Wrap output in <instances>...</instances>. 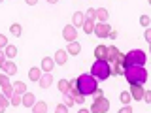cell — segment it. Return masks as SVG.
<instances>
[{
    "mask_svg": "<svg viewBox=\"0 0 151 113\" xmlns=\"http://www.w3.org/2000/svg\"><path fill=\"white\" fill-rule=\"evenodd\" d=\"M94 19H96V21H100V23H106L108 19H110V11H108L106 8L94 9Z\"/></svg>",
    "mask_w": 151,
    "mask_h": 113,
    "instance_id": "cell-12",
    "label": "cell"
},
{
    "mask_svg": "<svg viewBox=\"0 0 151 113\" xmlns=\"http://www.w3.org/2000/svg\"><path fill=\"white\" fill-rule=\"evenodd\" d=\"M94 89H98V79L93 74H81L76 79V91L83 96H91Z\"/></svg>",
    "mask_w": 151,
    "mask_h": 113,
    "instance_id": "cell-1",
    "label": "cell"
},
{
    "mask_svg": "<svg viewBox=\"0 0 151 113\" xmlns=\"http://www.w3.org/2000/svg\"><path fill=\"white\" fill-rule=\"evenodd\" d=\"M32 113H45L47 111V104L45 102H34V106L30 107Z\"/></svg>",
    "mask_w": 151,
    "mask_h": 113,
    "instance_id": "cell-20",
    "label": "cell"
},
{
    "mask_svg": "<svg viewBox=\"0 0 151 113\" xmlns=\"http://www.w3.org/2000/svg\"><path fill=\"white\" fill-rule=\"evenodd\" d=\"M132 111H134V109H132L129 104H125V106H123V109H119V113H132Z\"/></svg>",
    "mask_w": 151,
    "mask_h": 113,
    "instance_id": "cell-37",
    "label": "cell"
},
{
    "mask_svg": "<svg viewBox=\"0 0 151 113\" xmlns=\"http://www.w3.org/2000/svg\"><path fill=\"white\" fill-rule=\"evenodd\" d=\"M55 60L51 59V56H44V59H42V70H44V72H51V70L55 68Z\"/></svg>",
    "mask_w": 151,
    "mask_h": 113,
    "instance_id": "cell-17",
    "label": "cell"
},
{
    "mask_svg": "<svg viewBox=\"0 0 151 113\" xmlns=\"http://www.w3.org/2000/svg\"><path fill=\"white\" fill-rule=\"evenodd\" d=\"M4 60H6V55H4V51H2V49H0V64H2V62H4Z\"/></svg>",
    "mask_w": 151,
    "mask_h": 113,
    "instance_id": "cell-40",
    "label": "cell"
},
{
    "mask_svg": "<svg viewBox=\"0 0 151 113\" xmlns=\"http://www.w3.org/2000/svg\"><path fill=\"white\" fill-rule=\"evenodd\" d=\"M91 111L93 113H108L110 111V100H108L104 94L98 96V98H94V102L91 106Z\"/></svg>",
    "mask_w": 151,
    "mask_h": 113,
    "instance_id": "cell-6",
    "label": "cell"
},
{
    "mask_svg": "<svg viewBox=\"0 0 151 113\" xmlns=\"http://www.w3.org/2000/svg\"><path fill=\"white\" fill-rule=\"evenodd\" d=\"M91 74L98 81H106L111 75V68H110V64H108V60H96L94 59V62L91 66Z\"/></svg>",
    "mask_w": 151,
    "mask_h": 113,
    "instance_id": "cell-5",
    "label": "cell"
},
{
    "mask_svg": "<svg viewBox=\"0 0 151 113\" xmlns=\"http://www.w3.org/2000/svg\"><path fill=\"white\" fill-rule=\"evenodd\" d=\"M123 75H125V79L130 85L132 83L144 85L145 81H147V70H145L144 66H127V68L123 70Z\"/></svg>",
    "mask_w": 151,
    "mask_h": 113,
    "instance_id": "cell-3",
    "label": "cell"
},
{
    "mask_svg": "<svg viewBox=\"0 0 151 113\" xmlns=\"http://www.w3.org/2000/svg\"><path fill=\"white\" fill-rule=\"evenodd\" d=\"M25 2L28 4V6H36V4H38V0H25Z\"/></svg>",
    "mask_w": 151,
    "mask_h": 113,
    "instance_id": "cell-41",
    "label": "cell"
},
{
    "mask_svg": "<svg viewBox=\"0 0 151 113\" xmlns=\"http://www.w3.org/2000/svg\"><path fill=\"white\" fill-rule=\"evenodd\" d=\"M8 106H9V100L6 96H4V94H0V113H4L8 109Z\"/></svg>",
    "mask_w": 151,
    "mask_h": 113,
    "instance_id": "cell-26",
    "label": "cell"
},
{
    "mask_svg": "<svg viewBox=\"0 0 151 113\" xmlns=\"http://www.w3.org/2000/svg\"><path fill=\"white\" fill-rule=\"evenodd\" d=\"M64 104H66V106H74V98H72V94H70V92H66L64 94Z\"/></svg>",
    "mask_w": 151,
    "mask_h": 113,
    "instance_id": "cell-31",
    "label": "cell"
},
{
    "mask_svg": "<svg viewBox=\"0 0 151 113\" xmlns=\"http://www.w3.org/2000/svg\"><path fill=\"white\" fill-rule=\"evenodd\" d=\"M12 87H13V91L19 92V94L27 92V83H23V81H15V83H12Z\"/></svg>",
    "mask_w": 151,
    "mask_h": 113,
    "instance_id": "cell-25",
    "label": "cell"
},
{
    "mask_svg": "<svg viewBox=\"0 0 151 113\" xmlns=\"http://www.w3.org/2000/svg\"><path fill=\"white\" fill-rule=\"evenodd\" d=\"M9 104H12V106H21V94L19 92H13L12 94V98H9Z\"/></svg>",
    "mask_w": 151,
    "mask_h": 113,
    "instance_id": "cell-27",
    "label": "cell"
},
{
    "mask_svg": "<svg viewBox=\"0 0 151 113\" xmlns=\"http://www.w3.org/2000/svg\"><path fill=\"white\" fill-rule=\"evenodd\" d=\"M34 102H36V98H34V94H32V92H23L21 104H23L25 107H28V109H30V107L34 106Z\"/></svg>",
    "mask_w": 151,
    "mask_h": 113,
    "instance_id": "cell-13",
    "label": "cell"
},
{
    "mask_svg": "<svg viewBox=\"0 0 151 113\" xmlns=\"http://www.w3.org/2000/svg\"><path fill=\"white\" fill-rule=\"evenodd\" d=\"M144 85H140V83H132L130 85V96H132V100H142V96H144Z\"/></svg>",
    "mask_w": 151,
    "mask_h": 113,
    "instance_id": "cell-10",
    "label": "cell"
},
{
    "mask_svg": "<svg viewBox=\"0 0 151 113\" xmlns=\"http://www.w3.org/2000/svg\"><path fill=\"white\" fill-rule=\"evenodd\" d=\"M40 75H42L40 68H30V70H28V79H30V81H38Z\"/></svg>",
    "mask_w": 151,
    "mask_h": 113,
    "instance_id": "cell-22",
    "label": "cell"
},
{
    "mask_svg": "<svg viewBox=\"0 0 151 113\" xmlns=\"http://www.w3.org/2000/svg\"><path fill=\"white\" fill-rule=\"evenodd\" d=\"M6 45H8V38L4 36V34H0V49H4Z\"/></svg>",
    "mask_w": 151,
    "mask_h": 113,
    "instance_id": "cell-35",
    "label": "cell"
},
{
    "mask_svg": "<svg viewBox=\"0 0 151 113\" xmlns=\"http://www.w3.org/2000/svg\"><path fill=\"white\" fill-rule=\"evenodd\" d=\"M68 91H70V81H68V79H60V81H59V92L66 94Z\"/></svg>",
    "mask_w": 151,
    "mask_h": 113,
    "instance_id": "cell-24",
    "label": "cell"
},
{
    "mask_svg": "<svg viewBox=\"0 0 151 113\" xmlns=\"http://www.w3.org/2000/svg\"><path fill=\"white\" fill-rule=\"evenodd\" d=\"M6 85H9V75L0 74V87H6Z\"/></svg>",
    "mask_w": 151,
    "mask_h": 113,
    "instance_id": "cell-29",
    "label": "cell"
},
{
    "mask_svg": "<svg viewBox=\"0 0 151 113\" xmlns=\"http://www.w3.org/2000/svg\"><path fill=\"white\" fill-rule=\"evenodd\" d=\"M130 100H132L130 92H121V102L123 104H130Z\"/></svg>",
    "mask_w": 151,
    "mask_h": 113,
    "instance_id": "cell-30",
    "label": "cell"
},
{
    "mask_svg": "<svg viewBox=\"0 0 151 113\" xmlns=\"http://www.w3.org/2000/svg\"><path fill=\"white\" fill-rule=\"evenodd\" d=\"M83 21H85V15H83V11H76L74 15H72V25L76 28H79L83 25Z\"/></svg>",
    "mask_w": 151,
    "mask_h": 113,
    "instance_id": "cell-19",
    "label": "cell"
},
{
    "mask_svg": "<svg viewBox=\"0 0 151 113\" xmlns=\"http://www.w3.org/2000/svg\"><path fill=\"white\" fill-rule=\"evenodd\" d=\"M13 92H15V91H13L12 83H9V85H6V87H2V94H4V96L8 98V100H9V98H12V94H13Z\"/></svg>",
    "mask_w": 151,
    "mask_h": 113,
    "instance_id": "cell-28",
    "label": "cell"
},
{
    "mask_svg": "<svg viewBox=\"0 0 151 113\" xmlns=\"http://www.w3.org/2000/svg\"><path fill=\"white\" fill-rule=\"evenodd\" d=\"M111 30V26L108 25V21L106 23H94V30H93V34H96L98 38H108V32Z\"/></svg>",
    "mask_w": 151,
    "mask_h": 113,
    "instance_id": "cell-7",
    "label": "cell"
},
{
    "mask_svg": "<svg viewBox=\"0 0 151 113\" xmlns=\"http://www.w3.org/2000/svg\"><path fill=\"white\" fill-rule=\"evenodd\" d=\"M123 55L119 49H117L115 45H110L108 47V55H106V60H108V64H110V68H111V75H121L123 74Z\"/></svg>",
    "mask_w": 151,
    "mask_h": 113,
    "instance_id": "cell-2",
    "label": "cell"
},
{
    "mask_svg": "<svg viewBox=\"0 0 151 113\" xmlns=\"http://www.w3.org/2000/svg\"><path fill=\"white\" fill-rule=\"evenodd\" d=\"M140 23H142L144 26H149V15H142V17H140Z\"/></svg>",
    "mask_w": 151,
    "mask_h": 113,
    "instance_id": "cell-36",
    "label": "cell"
},
{
    "mask_svg": "<svg viewBox=\"0 0 151 113\" xmlns=\"http://www.w3.org/2000/svg\"><path fill=\"white\" fill-rule=\"evenodd\" d=\"M83 15H85V17H91V19H94V9H93V8H89L87 11L83 13Z\"/></svg>",
    "mask_w": 151,
    "mask_h": 113,
    "instance_id": "cell-38",
    "label": "cell"
},
{
    "mask_svg": "<svg viewBox=\"0 0 151 113\" xmlns=\"http://www.w3.org/2000/svg\"><path fill=\"white\" fill-rule=\"evenodd\" d=\"M63 38L66 41H74L76 38H78V28H76L74 25H66L63 28Z\"/></svg>",
    "mask_w": 151,
    "mask_h": 113,
    "instance_id": "cell-8",
    "label": "cell"
},
{
    "mask_svg": "<svg viewBox=\"0 0 151 113\" xmlns=\"http://www.w3.org/2000/svg\"><path fill=\"white\" fill-rule=\"evenodd\" d=\"M79 51H81V45L78 44V40L68 41V47H66V53L68 55H79Z\"/></svg>",
    "mask_w": 151,
    "mask_h": 113,
    "instance_id": "cell-18",
    "label": "cell"
},
{
    "mask_svg": "<svg viewBox=\"0 0 151 113\" xmlns=\"http://www.w3.org/2000/svg\"><path fill=\"white\" fill-rule=\"evenodd\" d=\"M145 60H147V56L142 49H130L123 56V68H127V66H144Z\"/></svg>",
    "mask_w": 151,
    "mask_h": 113,
    "instance_id": "cell-4",
    "label": "cell"
},
{
    "mask_svg": "<svg viewBox=\"0 0 151 113\" xmlns=\"http://www.w3.org/2000/svg\"><path fill=\"white\" fill-rule=\"evenodd\" d=\"M94 23H96V19H91V17H85V21H83V32L85 34H93V30H94Z\"/></svg>",
    "mask_w": 151,
    "mask_h": 113,
    "instance_id": "cell-14",
    "label": "cell"
},
{
    "mask_svg": "<svg viewBox=\"0 0 151 113\" xmlns=\"http://www.w3.org/2000/svg\"><path fill=\"white\" fill-rule=\"evenodd\" d=\"M144 38H145V41H147V44H149V41H151V28H149V26H145V32H144Z\"/></svg>",
    "mask_w": 151,
    "mask_h": 113,
    "instance_id": "cell-34",
    "label": "cell"
},
{
    "mask_svg": "<svg viewBox=\"0 0 151 113\" xmlns=\"http://www.w3.org/2000/svg\"><path fill=\"white\" fill-rule=\"evenodd\" d=\"M53 60H55V64H66V60H68V53H66L64 49H59L55 53V56H53Z\"/></svg>",
    "mask_w": 151,
    "mask_h": 113,
    "instance_id": "cell-15",
    "label": "cell"
},
{
    "mask_svg": "<svg viewBox=\"0 0 151 113\" xmlns=\"http://www.w3.org/2000/svg\"><path fill=\"white\" fill-rule=\"evenodd\" d=\"M108 38H110V40H115V38H117V32L115 30H110V32H108Z\"/></svg>",
    "mask_w": 151,
    "mask_h": 113,
    "instance_id": "cell-39",
    "label": "cell"
},
{
    "mask_svg": "<svg viewBox=\"0 0 151 113\" xmlns=\"http://www.w3.org/2000/svg\"><path fill=\"white\" fill-rule=\"evenodd\" d=\"M106 55H108V47L106 45H96L94 47V59L96 60H106Z\"/></svg>",
    "mask_w": 151,
    "mask_h": 113,
    "instance_id": "cell-16",
    "label": "cell"
},
{
    "mask_svg": "<svg viewBox=\"0 0 151 113\" xmlns=\"http://www.w3.org/2000/svg\"><path fill=\"white\" fill-rule=\"evenodd\" d=\"M9 34H13L15 38H19V36L23 34V26L19 25V23H13V25L9 26Z\"/></svg>",
    "mask_w": 151,
    "mask_h": 113,
    "instance_id": "cell-23",
    "label": "cell"
},
{
    "mask_svg": "<svg viewBox=\"0 0 151 113\" xmlns=\"http://www.w3.org/2000/svg\"><path fill=\"white\" fill-rule=\"evenodd\" d=\"M45 2H47V4H57L59 0H45Z\"/></svg>",
    "mask_w": 151,
    "mask_h": 113,
    "instance_id": "cell-42",
    "label": "cell"
},
{
    "mask_svg": "<svg viewBox=\"0 0 151 113\" xmlns=\"http://www.w3.org/2000/svg\"><path fill=\"white\" fill-rule=\"evenodd\" d=\"M51 83H53V75H51V72H45V75H40V79H38V85H40L42 89H49Z\"/></svg>",
    "mask_w": 151,
    "mask_h": 113,
    "instance_id": "cell-11",
    "label": "cell"
},
{
    "mask_svg": "<svg viewBox=\"0 0 151 113\" xmlns=\"http://www.w3.org/2000/svg\"><path fill=\"white\" fill-rule=\"evenodd\" d=\"M4 55H6V59H15L17 56V47L8 44L6 47H4Z\"/></svg>",
    "mask_w": 151,
    "mask_h": 113,
    "instance_id": "cell-21",
    "label": "cell"
},
{
    "mask_svg": "<svg viewBox=\"0 0 151 113\" xmlns=\"http://www.w3.org/2000/svg\"><path fill=\"white\" fill-rule=\"evenodd\" d=\"M2 2H4V0H0V4H2Z\"/></svg>",
    "mask_w": 151,
    "mask_h": 113,
    "instance_id": "cell-43",
    "label": "cell"
},
{
    "mask_svg": "<svg viewBox=\"0 0 151 113\" xmlns=\"http://www.w3.org/2000/svg\"><path fill=\"white\" fill-rule=\"evenodd\" d=\"M142 100L145 104H151V91H144V96H142Z\"/></svg>",
    "mask_w": 151,
    "mask_h": 113,
    "instance_id": "cell-32",
    "label": "cell"
},
{
    "mask_svg": "<svg viewBox=\"0 0 151 113\" xmlns=\"http://www.w3.org/2000/svg\"><path fill=\"white\" fill-rule=\"evenodd\" d=\"M55 111H57V113H66V111H68V106H66V104H59Z\"/></svg>",
    "mask_w": 151,
    "mask_h": 113,
    "instance_id": "cell-33",
    "label": "cell"
},
{
    "mask_svg": "<svg viewBox=\"0 0 151 113\" xmlns=\"http://www.w3.org/2000/svg\"><path fill=\"white\" fill-rule=\"evenodd\" d=\"M0 70H2L4 74H8V75H15L17 74V66H15V62H12V59L4 60V62L0 64Z\"/></svg>",
    "mask_w": 151,
    "mask_h": 113,
    "instance_id": "cell-9",
    "label": "cell"
}]
</instances>
